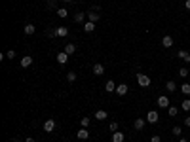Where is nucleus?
<instances>
[{"mask_svg": "<svg viewBox=\"0 0 190 142\" xmlns=\"http://www.w3.org/2000/svg\"><path fill=\"white\" fill-rule=\"evenodd\" d=\"M93 74H95V76H103V74H105V66H103L101 63H97L95 66H93Z\"/></svg>", "mask_w": 190, "mask_h": 142, "instance_id": "obj_7", "label": "nucleus"}, {"mask_svg": "<svg viewBox=\"0 0 190 142\" xmlns=\"http://www.w3.org/2000/svg\"><path fill=\"white\" fill-rule=\"evenodd\" d=\"M165 89H167L169 93H173V91H175V89H177V83L173 82V80H169V82L165 83Z\"/></svg>", "mask_w": 190, "mask_h": 142, "instance_id": "obj_19", "label": "nucleus"}, {"mask_svg": "<svg viewBox=\"0 0 190 142\" xmlns=\"http://www.w3.org/2000/svg\"><path fill=\"white\" fill-rule=\"evenodd\" d=\"M67 61H68V53H65V51L57 53V63H59V64H65Z\"/></svg>", "mask_w": 190, "mask_h": 142, "instance_id": "obj_8", "label": "nucleus"}, {"mask_svg": "<svg viewBox=\"0 0 190 142\" xmlns=\"http://www.w3.org/2000/svg\"><path fill=\"white\" fill-rule=\"evenodd\" d=\"M127 89H129V87H127L126 83H120L118 87H116V93H118V95H126V93H127Z\"/></svg>", "mask_w": 190, "mask_h": 142, "instance_id": "obj_13", "label": "nucleus"}, {"mask_svg": "<svg viewBox=\"0 0 190 142\" xmlns=\"http://www.w3.org/2000/svg\"><path fill=\"white\" fill-rule=\"evenodd\" d=\"M108 127H110V131H112V133H116V131H118V123H116V121H112V123L108 125Z\"/></svg>", "mask_w": 190, "mask_h": 142, "instance_id": "obj_29", "label": "nucleus"}, {"mask_svg": "<svg viewBox=\"0 0 190 142\" xmlns=\"http://www.w3.org/2000/svg\"><path fill=\"white\" fill-rule=\"evenodd\" d=\"M63 2H72V0H63Z\"/></svg>", "mask_w": 190, "mask_h": 142, "instance_id": "obj_37", "label": "nucleus"}, {"mask_svg": "<svg viewBox=\"0 0 190 142\" xmlns=\"http://www.w3.org/2000/svg\"><path fill=\"white\" fill-rule=\"evenodd\" d=\"M184 8H186V10H190V0H184Z\"/></svg>", "mask_w": 190, "mask_h": 142, "instance_id": "obj_34", "label": "nucleus"}, {"mask_svg": "<svg viewBox=\"0 0 190 142\" xmlns=\"http://www.w3.org/2000/svg\"><path fill=\"white\" fill-rule=\"evenodd\" d=\"M84 17H86V13H84V11H78V13L74 15V21H76V23H82Z\"/></svg>", "mask_w": 190, "mask_h": 142, "instance_id": "obj_21", "label": "nucleus"}, {"mask_svg": "<svg viewBox=\"0 0 190 142\" xmlns=\"http://www.w3.org/2000/svg\"><path fill=\"white\" fill-rule=\"evenodd\" d=\"M137 82H139L141 87H148V85H150V78H148L147 74H143V72H139V74H137Z\"/></svg>", "mask_w": 190, "mask_h": 142, "instance_id": "obj_1", "label": "nucleus"}, {"mask_svg": "<svg viewBox=\"0 0 190 142\" xmlns=\"http://www.w3.org/2000/svg\"><path fill=\"white\" fill-rule=\"evenodd\" d=\"M181 108H183L184 112H188V110H190V99H184L183 104H181Z\"/></svg>", "mask_w": 190, "mask_h": 142, "instance_id": "obj_23", "label": "nucleus"}, {"mask_svg": "<svg viewBox=\"0 0 190 142\" xmlns=\"http://www.w3.org/2000/svg\"><path fill=\"white\" fill-rule=\"evenodd\" d=\"M184 125H186V127H190V117H184Z\"/></svg>", "mask_w": 190, "mask_h": 142, "instance_id": "obj_33", "label": "nucleus"}, {"mask_svg": "<svg viewBox=\"0 0 190 142\" xmlns=\"http://www.w3.org/2000/svg\"><path fill=\"white\" fill-rule=\"evenodd\" d=\"M156 104H158L160 108H169V99L165 95H162V97H158V100H156Z\"/></svg>", "mask_w": 190, "mask_h": 142, "instance_id": "obj_2", "label": "nucleus"}, {"mask_svg": "<svg viewBox=\"0 0 190 142\" xmlns=\"http://www.w3.org/2000/svg\"><path fill=\"white\" fill-rule=\"evenodd\" d=\"M6 57H8V59H14V57H15V51H14V49H10V51L6 53Z\"/></svg>", "mask_w": 190, "mask_h": 142, "instance_id": "obj_31", "label": "nucleus"}, {"mask_svg": "<svg viewBox=\"0 0 190 142\" xmlns=\"http://www.w3.org/2000/svg\"><path fill=\"white\" fill-rule=\"evenodd\" d=\"M99 17H101V15L99 13H97V11H88V19H90V21H99Z\"/></svg>", "mask_w": 190, "mask_h": 142, "instance_id": "obj_18", "label": "nucleus"}, {"mask_svg": "<svg viewBox=\"0 0 190 142\" xmlns=\"http://www.w3.org/2000/svg\"><path fill=\"white\" fill-rule=\"evenodd\" d=\"M95 117H97L99 121H103V119H107V117H108V114L105 112V110H97V112H95Z\"/></svg>", "mask_w": 190, "mask_h": 142, "instance_id": "obj_17", "label": "nucleus"}, {"mask_svg": "<svg viewBox=\"0 0 190 142\" xmlns=\"http://www.w3.org/2000/svg\"><path fill=\"white\" fill-rule=\"evenodd\" d=\"M181 91H183L184 95H190V83H183L181 85Z\"/></svg>", "mask_w": 190, "mask_h": 142, "instance_id": "obj_25", "label": "nucleus"}, {"mask_svg": "<svg viewBox=\"0 0 190 142\" xmlns=\"http://www.w3.org/2000/svg\"><path fill=\"white\" fill-rule=\"evenodd\" d=\"M150 142H162V138H160L158 135H154V136H152V138H150Z\"/></svg>", "mask_w": 190, "mask_h": 142, "instance_id": "obj_32", "label": "nucleus"}, {"mask_svg": "<svg viewBox=\"0 0 190 142\" xmlns=\"http://www.w3.org/2000/svg\"><path fill=\"white\" fill-rule=\"evenodd\" d=\"M105 91H108V93H112V91H116V83L112 82V80H108L107 83H105Z\"/></svg>", "mask_w": 190, "mask_h": 142, "instance_id": "obj_12", "label": "nucleus"}, {"mask_svg": "<svg viewBox=\"0 0 190 142\" xmlns=\"http://www.w3.org/2000/svg\"><path fill=\"white\" fill-rule=\"evenodd\" d=\"M158 112H156V110H150V112H148V116H147V121H148V123H158Z\"/></svg>", "mask_w": 190, "mask_h": 142, "instance_id": "obj_3", "label": "nucleus"}, {"mask_svg": "<svg viewBox=\"0 0 190 142\" xmlns=\"http://www.w3.org/2000/svg\"><path fill=\"white\" fill-rule=\"evenodd\" d=\"M74 51H76V46H74V44H67V46H65V53L72 55Z\"/></svg>", "mask_w": 190, "mask_h": 142, "instance_id": "obj_20", "label": "nucleus"}, {"mask_svg": "<svg viewBox=\"0 0 190 142\" xmlns=\"http://www.w3.org/2000/svg\"><path fill=\"white\" fill-rule=\"evenodd\" d=\"M84 30H86V32H93V30H95V23H93V21L84 23Z\"/></svg>", "mask_w": 190, "mask_h": 142, "instance_id": "obj_14", "label": "nucleus"}, {"mask_svg": "<svg viewBox=\"0 0 190 142\" xmlns=\"http://www.w3.org/2000/svg\"><path fill=\"white\" fill-rule=\"evenodd\" d=\"M162 46L164 47H171L173 46V38L171 36H164V38H162Z\"/></svg>", "mask_w": 190, "mask_h": 142, "instance_id": "obj_11", "label": "nucleus"}, {"mask_svg": "<svg viewBox=\"0 0 190 142\" xmlns=\"http://www.w3.org/2000/svg\"><path fill=\"white\" fill-rule=\"evenodd\" d=\"M25 142H34V138H32V136H27V138H25Z\"/></svg>", "mask_w": 190, "mask_h": 142, "instance_id": "obj_35", "label": "nucleus"}, {"mask_svg": "<svg viewBox=\"0 0 190 142\" xmlns=\"http://www.w3.org/2000/svg\"><path fill=\"white\" fill-rule=\"evenodd\" d=\"M55 129V119H46L44 121V131L46 133H51Z\"/></svg>", "mask_w": 190, "mask_h": 142, "instance_id": "obj_4", "label": "nucleus"}, {"mask_svg": "<svg viewBox=\"0 0 190 142\" xmlns=\"http://www.w3.org/2000/svg\"><path fill=\"white\" fill-rule=\"evenodd\" d=\"M167 114H169L171 117H175L177 114H179V108H175V106H169V108H167Z\"/></svg>", "mask_w": 190, "mask_h": 142, "instance_id": "obj_22", "label": "nucleus"}, {"mask_svg": "<svg viewBox=\"0 0 190 142\" xmlns=\"http://www.w3.org/2000/svg\"><path fill=\"white\" fill-rule=\"evenodd\" d=\"M179 76H181V78H186V76H188V70H186V68H179Z\"/></svg>", "mask_w": 190, "mask_h": 142, "instance_id": "obj_28", "label": "nucleus"}, {"mask_svg": "<svg viewBox=\"0 0 190 142\" xmlns=\"http://www.w3.org/2000/svg\"><path fill=\"white\" fill-rule=\"evenodd\" d=\"M179 2H183V0H179Z\"/></svg>", "mask_w": 190, "mask_h": 142, "instance_id": "obj_38", "label": "nucleus"}, {"mask_svg": "<svg viewBox=\"0 0 190 142\" xmlns=\"http://www.w3.org/2000/svg\"><path fill=\"white\" fill-rule=\"evenodd\" d=\"M67 80H68V82H74V80H76V74H74V72H68V74H67Z\"/></svg>", "mask_w": 190, "mask_h": 142, "instance_id": "obj_30", "label": "nucleus"}, {"mask_svg": "<svg viewBox=\"0 0 190 142\" xmlns=\"http://www.w3.org/2000/svg\"><path fill=\"white\" fill-rule=\"evenodd\" d=\"M133 127H135L137 131H141V129L144 127V119H143V117H137V119L133 121Z\"/></svg>", "mask_w": 190, "mask_h": 142, "instance_id": "obj_10", "label": "nucleus"}, {"mask_svg": "<svg viewBox=\"0 0 190 142\" xmlns=\"http://www.w3.org/2000/svg\"><path fill=\"white\" fill-rule=\"evenodd\" d=\"M53 34L59 36V38H65V36L68 34V28H67V27H57V28L53 30Z\"/></svg>", "mask_w": 190, "mask_h": 142, "instance_id": "obj_5", "label": "nucleus"}, {"mask_svg": "<svg viewBox=\"0 0 190 142\" xmlns=\"http://www.w3.org/2000/svg\"><path fill=\"white\" fill-rule=\"evenodd\" d=\"M23 30H25V34H27V36H31V34H34L36 27H34V25H31V23H27V25L23 27Z\"/></svg>", "mask_w": 190, "mask_h": 142, "instance_id": "obj_9", "label": "nucleus"}, {"mask_svg": "<svg viewBox=\"0 0 190 142\" xmlns=\"http://www.w3.org/2000/svg\"><path fill=\"white\" fill-rule=\"evenodd\" d=\"M173 135H175V136H181V135H183V129H181V127H173Z\"/></svg>", "mask_w": 190, "mask_h": 142, "instance_id": "obj_27", "label": "nucleus"}, {"mask_svg": "<svg viewBox=\"0 0 190 142\" xmlns=\"http://www.w3.org/2000/svg\"><path fill=\"white\" fill-rule=\"evenodd\" d=\"M57 15H59V17H67V15H68V10H67V8H59V10H57Z\"/></svg>", "mask_w": 190, "mask_h": 142, "instance_id": "obj_24", "label": "nucleus"}, {"mask_svg": "<svg viewBox=\"0 0 190 142\" xmlns=\"http://www.w3.org/2000/svg\"><path fill=\"white\" fill-rule=\"evenodd\" d=\"M80 125H82V127H90V117H82V119H80Z\"/></svg>", "mask_w": 190, "mask_h": 142, "instance_id": "obj_26", "label": "nucleus"}, {"mask_svg": "<svg viewBox=\"0 0 190 142\" xmlns=\"http://www.w3.org/2000/svg\"><path fill=\"white\" fill-rule=\"evenodd\" d=\"M31 64H32V57H29V55H27V57H23V59H21V66H23V68L31 66Z\"/></svg>", "mask_w": 190, "mask_h": 142, "instance_id": "obj_15", "label": "nucleus"}, {"mask_svg": "<svg viewBox=\"0 0 190 142\" xmlns=\"http://www.w3.org/2000/svg\"><path fill=\"white\" fill-rule=\"evenodd\" d=\"M179 142H188V140L186 138H179Z\"/></svg>", "mask_w": 190, "mask_h": 142, "instance_id": "obj_36", "label": "nucleus"}, {"mask_svg": "<svg viewBox=\"0 0 190 142\" xmlns=\"http://www.w3.org/2000/svg\"><path fill=\"white\" fill-rule=\"evenodd\" d=\"M76 136H78L80 140H86V138H90V133H88V129H86V127H82L78 133H76Z\"/></svg>", "mask_w": 190, "mask_h": 142, "instance_id": "obj_6", "label": "nucleus"}, {"mask_svg": "<svg viewBox=\"0 0 190 142\" xmlns=\"http://www.w3.org/2000/svg\"><path fill=\"white\" fill-rule=\"evenodd\" d=\"M112 142H124V133H112Z\"/></svg>", "mask_w": 190, "mask_h": 142, "instance_id": "obj_16", "label": "nucleus"}]
</instances>
